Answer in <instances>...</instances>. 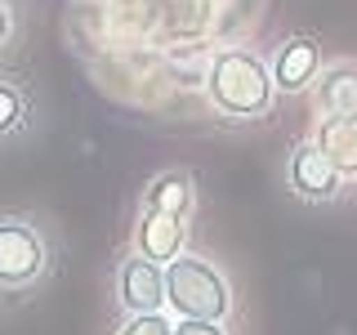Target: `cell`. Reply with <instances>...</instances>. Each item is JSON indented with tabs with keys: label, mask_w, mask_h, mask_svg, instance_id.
<instances>
[{
	"label": "cell",
	"mask_w": 357,
	"mask_h": 335,
	"mask_svg": "<svg viewBox=\"0 0 357 335\" xmlns=\"http://www.w3.org/2000/svg\"><path fill=\"white\" fill-rule=\"evenodd\" d=\"M273 67L245 45H223L206 67V98L228 121H259L273 112Z\"/></svg>",
	"instance_id": "obj_1"
},
{
	"label": "cell",
	"mask_w": 357,
	"mask_h": 335,
	"mask_svg": "<svg viewBox=\"0 0 357 335\" xmlns=\"http://www.w3.org/2000/svg\"><path fill=\"white\" fill-rule=\"evenodd\" d=\"M165 308H174V318H215L223 322L232 313V290L228 277L219 273L201 255H174L165 264Z\"/></svg>",
	"instance_id": "obj_2"
},
{
	"label": "cell",
	"mask_w": 357,
	"mask_h": 335,
	"mask_svg": "<svg viewBox=\"0 0 357 335\" xmlns=\"http://www.w3.org/2000/svg\"><path fill=\"white\" fill-rule=\"evenodd\" d=\"M50 273V241L31 219L0 215V286L27 290Z\"/></svg>",
	"instance_id": "obj_3"
},
{
	"label": "cell",
	"mask_w": 357,
	"mask_h": 335,
	"mask_svg": "<svg viewBox=\"0 0 357 335\" xmlns=\"http://www.w3.org/2000/svg\"><path fill=\"white\" fill-rule=\"evenodd\" d=\"M340 184H344V174L335 170V161L317 148V143H299V148L290 152V161H286V188L295 197L321 206V201L340 197Z\"/></svg>",
	"instance_id": "obj_4"
},
{
	"label": "cell",
	"mask_w": 357,
	"mask_h": 335,
	"mask_svg": "<svg viewBox=\"0 0 357 335\" xmlns=\"http://www.w3.org/2000/svg\"><path fill=\"white\" fill-rule=\"evenodd\" d=\"M116 299L126 313H161L165 308V264L134 251L116 264Z\"/></svg>",
	"instance_id": "obj_5"
},
{
	"label": "cell",
	"mask_w": 357,
	"mask_h": 335,
	"mask_svg": "<svg viewBox=\"0 0 357 335\" xmlns=\"http://www.w3.org/2000/svg\"><path fill=\"white\" fill-rule=\"evenodd\" d=\"M268 67H273V85L282 89V94H299V89H308L321 72V45L312 36H290V40L277 45V54H273Z\"/></svg>",
	"instance_id": "obj_6"
},
{
	"label": "cell",
	"mask_w": 357,
	"mask_h": 335,
	"mask_svg": "<svg viewBox=\"0 0 357 335\" xmlns=\"http://www.w3.org/2000/svg\"><path fill=\"white\" fill-rule=\"evenodd\" d=\"M134 251L156 260V264H170L174 255L188 251V219L161 215V210H139V223H134Z\"/></svg>",
	"instance_id": "obj_7"
},
{
	"label": "cell",
	"mask_w": 357,
	"mask_h": 335,
	"mask_svg": "<svg viewBox=\"0 0 357 335\" xmlns=\"http://www.w3.org/2000/svg\"><path fill=\"white\" fill-rule=\"evenodd\" d=\"M312 143L331 156L344 179L357 174V112H326L317 134H312Z\"/></svg>",
	"instance_id": "obj_8"
},
{
	"label": "cell",
	"mask_w": 357,
	"mask_h": 335,
	"mask_svg": "<svg viewBox=\"0 0 357 335\" xmlns=\"http://www.w3.org/2000/svg\"><path fill=\"white\" fill-rule=\"evenodd\" d=\"M143 210H161V215H174V219H192L197 210V179L188 170H165L156 174L143 193Z\"/></svg>",
	"instance_id": "obj_9"
},
{
	"label": "cell",
	"mask_w": 357,
	"mask_h": 335,
	"mask_svg": "<svg viewBox=\"0 0 357 335\" xmlns=\"http://www.w3.org/2000/svg\"><path fill=\"white\" fill-rule=\"evenodd\" d=\"M312 98L321 112H357V63H331L312 81Z\"/></svg>",
	"instance_id": "obj_10"
},
{
	"label": "cell",
	"mask_w": 357,
	"mask_h": 335,
	"mask_svg": "<svg viewBox=\"0 0 357 335\" xmlns=\"http://www.w3.org/2000/svg\"><path fill=\"white\" fill-rule=\"evenodd\" d=\"M22 126H27V94H22L18 81L0 76V139L22 134Z\"/></svg>",
	"instance_id": "obj_11"
},
{
	"label": "cell",
	"mask_w": 357,
	"mask_h": 335,
	"mask_svg": "<svg viewBox=\"0 0 357 335\" xmlns=\"http://www.w3.org/2000/svg\"><path fill=\"white\" fill-rule=\"evenodd\" d=\"M116 335H174V322L165 318V308L161 313H130Z\"/></svg>",
	"instance_id": "obj_12"
},
{
	"label": "cell",
	"mask_w": 357,
	"mask_h": 335,
	"mask_svg": "<svg viewBox=\"0 0 357 335\" xmlns=\"http://www.w3.org/2000/svg\"><path fill=\"white\" fill-rule=\"evenodd\" d=\"M174 335H228V331H223V322H215V318H178Z\"/></svg>",
	"instance_id": "obj_13"
},
{
	"label": "cell",
	"mask_w": 357,
	"mask_h": 335,
	"mask_svg": "<svg viewBox=\"0 0 357 335\" xmlns=\"http://www.w3.org/2000/svg\"><path fill=\"white\" fill-rule=\"evenodd\" d=\"M9 31H14V14H9V5L0 0V45L9 40Z\"/></svg>",
	"instance_id": "obj_14"
}]
</instances>
